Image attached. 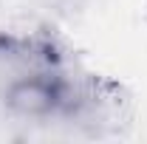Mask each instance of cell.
<instances>
[{
    "mask_svg": "<svg viewBox=\"0 0 147 144\" xmlns=\"http://www.w3.org/2000/svg\"><path fill=\"white\" fill-rule=\"evenodd\" d=\"M6 105L23 119H48L68 105L65 85L51 73H26L6 88Z\"/></svg>",
    "mask_w": 147,
    "mask_h": 144,
    "instance_id": "cell-1",
    "label": "cell"
}]
</instances>
